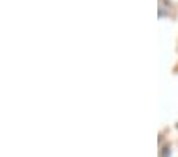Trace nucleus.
<instances>
[{
	"instance_id": "nucleus-1",
	"label": "nucleus",
	"mask_w": 178,
	"mask_h": 157,
	"mask_svg": "<svg viewBox=\"0 0 178 157\" xmlns=\"http://www.w3.org/2000/svg\"><path fill=\"white\" fill-rule=\"evenodd\" d=\"M161 157H170V146H164V148H162Z\"/></svg>"
}]
</instances>
